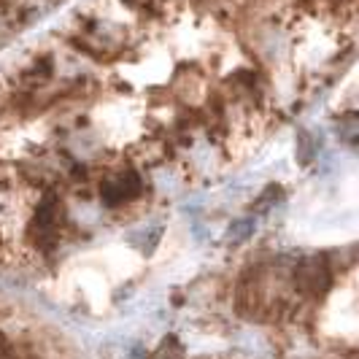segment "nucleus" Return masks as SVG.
<instances>
[{
	"mask_svg": "<svg viewBox=\"0 0 359 359\" xmlns=\"http://www.w3.org/2000/svg\"><path fill=\"white\" fill-rule=\"evenodd\" d=\"M141 189H143V184H141V178L135 173H122V176H116V178H111V181L103 184L100 197H103L105 205L114 208V205H122L127 200H135V197L141 195Z\"/></svg>",
	"mask_w": 359,
	"mask_h": 359,
	"instance_id": "f257e3e1",
	"label": "nucleus"
},
{
	"mask_svg": "<svg viewBox=\"0 0 359 359\" xmlns=\"http://www.w3.org/2000/svg\"><path fill=\"white\" fill-rule=\"evenodd\" d=\"M294 281H297V287H300L305 294H319L329 287V270L325 267V262L305 260L300 267H297Z\"/></svg>",
	"mask_w": 359,
	"mask_h": 359,
	"instance_id": "f03ea898",
	"label": "nucleus"
},
{
	"mask_svg": "<svg viewBox=\"0 0 359 359\" xmlns=\"http://www.w3.org/2000/svg\"><path fill=\"white\" fill-rule=\"evenodd\" d=\"M160 238H163V227L160 225H146V227H138L127 232V240H130L132 246H138L143 254H152L154 252V246L160 243Z\"/></svg>",
	"mask_w": 359,
	"mask_h": 359,
	"instance_id": "7ed1b4c3",
	"label": "nucleus"
},
{
	"mask_svg": "<svg viewBox=\"0 0 359 359\" xmlns=\"http://www.w3.org/2000/svg\"><path fill=\"white\" fill-rule=\"evenodd\" d=\"M254 227H257V222H254L252 216H243V219H238V222H232V225H229L225 240L232 243V246H238V243H243V240L254 232Z\"/></svg>",
	"mask_w": 359,
	"mask_h": 359,
	"instance_id": "20e7f679",
	"label": "nucleus"
},
{
	"mask_svg": "<svg viewBox=\"0 0 359 359\" xmlns=\"http://www.w3.org/2000/svg\"><path fill=\"white\" fill-rule=\"evenodd\" d=\"M316 152H319L316 138H314L308 130H302L300 135H297V160H300L302 165H308L314 157H316Z\"/></svg>",
	"mask_w": 359,
	"mask_h": 359,
	"instance_id": "39448f33",
	"label": "nucleus"
},
{
	"mask_svg": "<svg viewBox=\"0 0 359 359\" xmlns=\"http://www.w3.org/2000/svg\"><path fill=\"white\" fill-rule=\"evenodd\" d=\"M73 216H76V222H79V225H84V227H92V225H98V222H100L103 211H100L98 205H92V203H81V205H76Z\"/></svg>",
	"mask_w": 359,
	"mask_h": 359,
	"instance_id": "423d86ee",
	"label": "nucleus"
},
{
	"mask_svg": "<svg viewBox=\"0 0 359 359\" xmlns=\"http://www.w3.org/2000/svg\"><path fill=\"white\" fill-rule=\"evenodd\" d=\"M240 346L246 349L249 357H265V354H267V343L262 340L260 335H252V332H249V335H240Z\"/></svg>",
	"mask_w": 359,
	"mask_h": 359,
	"instance_id": "0eeeda50",
	"label": "nucleus"
},
{
	"mask_svg": "<svg viewBox=\"0 0 359 359\" xmlns=\"http://www.w3.org/2000/svg\"><path fill=\"white\" fill-rule=\"evenodd\" d=\"M157 187H160L163 192H176V187H178V184H176V176L167 173V170H160V173H157Z\"/></svg>",
	"mask_w": 359,
	"mask_h": 359,
	"instance_id": "6e6552de",
	"label": "nucleus"
}]
</instances>
